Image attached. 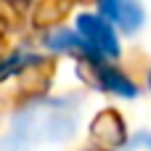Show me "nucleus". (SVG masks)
<instances>
[{
    "label": "nucleus",
    "mask_w": 151,
    "mask_h": 151,
    "mask_svg": "<svg viewBox=\"0 0 151 151\" xmlns=\"http://www.w3.org/2000/svg\"><path fill=\"white\" fill-rule=\"evenodd\" d=\"M77 109L66 101H40L27 106L13 122V138L21 143L40 141H64L74 133Z\"/></svg>",
    "instance_id": "nucleus-1"
},
{
    "label": "nucleus",
    "mask_w": 151,
    "mask_h": 151,
    "mask_svg": "<svg viewBox=\"0 0 151 151\" xmlns=\"http://www.w3.org/2000/svg\"><path fill=\"white\" fill-rule=\"evenodd\" d=\"M77 29H80V37L85 42H90L101 56H111L117 58L119 56V42H117V32L114 27L104 19V16H80L77 19Z\"/></svg>",
    "instance_id": "nucleus-2"
},
{
    "label": "nucleus",
    "mask_w": 151,
    "mask_h": 151,
    "mask_svg": "<svg viewBox=\"0 0 151 151\" xmlns=\"http://www.w3.org/2000/svg\"><path fill=\"white\" fill-rule=\"evenodd\" d=\"M98 11L109 24H117L127 35L138 32L143 24V5L138 0H98Z\"/></svg>",
    "instance_id": "nucleus-3"
},
{
    "label": "nucleus",
    "mask_w": 151,
    "mask_h": 151,
    "mask_svg": "<svg viewBox=\"0 0 151 151\" xmlns=\"http://www.w3.org/2000/svg\"><path fill=\"white\" fill-rule=\"evenodd\" d=\"M45 45L53 48V50H77V53L88 56L93 64L101 66V53H98L90 42H85L80 35H74V32H69V29H58V32L48 35V37H45Z\"/></svg>",
    "instance_id": "nucleus-4"
},
{
    "label": "nucleus",
    "mask_w": 151,
    "mask_h": 151,
    "mask_svg": "<svg viewBox=\"0 0 151 151\" xmlns=\"http://www.w3.org/2000/svg\"><path fill=\"white\" fill-rule=\"evenodd\" d=\"M101 82H104L106 90H111V93H117V96H125V98H135V96H138V88H135L122 72H117V69H111V66H101Z\"/></svg>",
    "instance_id": "nucleus-5"
},
{
    "label": "nucleus",
    "mask_w": 151,
    "mask_h": 151,
    "mask_svg": "<svg viewBox=\"0 0 151 151\" xmlns=\"http://www.w3.org/2000/svg\"><path fill=\"white\" fill-rule=\"evenodd\" d=\"M0 151H24V143L19 138H8V141L0 143Z\"/></svg>",
    "instance_id": "nucleus-6"
},
{
    "label": "nucleus",
    "mask_w": 151,
    "mask_h": 151,
    "mask_svg": "<svg viewBox=\"0 0 151 151\" xmlns=\"http://www.w3.org/2000/svg\"><path fill=\"white\" fill-rule=\"evenodd\" d=\"M138 143H146V149H151V135L149 133H141V135H135L130 141V146H138Z\"/></svg>",
    "instance_id": "nucleus-7"
},
{
    "label": "nucleus",
    "mask_w": 151,
    "mask_h": 151,
    "mask_svg": "<svg viewBox=\"0 0 151 151\" xmlns=\"http://www.w3.org/2000/svg\"><path fill=\"white\" fill-rule=\"evenodd\" d=\"M149 85H151V77H149Z\"/></svg>",
    "instance_id": "nucleus-8"
}]
</instances>
